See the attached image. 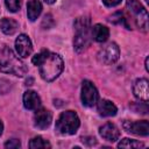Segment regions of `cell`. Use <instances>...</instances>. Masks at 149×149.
Returning <instances> with one entry per match:
<instances>
[{
  "label": "cell",
  "instance_id": "2",
  "mask_svg": "<svg viewBox=\"0 0 149 149\" xmlns=\"http://www.w3.org/2000/svg\"><path fill=\"white\" fill-rule=\"evenodd\" d=\"M0 71L5 73H12L15 76L22 77L27 73V68L24 63L10 49H5L1 52Z\"/></svg>",
  "mask_w": 149,
  "mask_h": 149
},
{
  "label": "cell",
  "instance_id": "3",
  "mask_svg": "<svg viewBox=\"0 0 149 149\" xmlns=\"http://www.w3.org/2000/svg\"><path fill=\"white\" fill-rule=\"evenodd\" d=\"M79 118L73 111L63 112L56 121V130L63 135H72L79 128Z\"/></svg>",
  "mask_w": 149,
  "mask_h": 149
},
{
  "label": "cell",
  "instance_id": "9",
  "mask_svg": "<svg viewBox=\"0 0 149 149\" xmlns=\"http://www.w3.org/2000/svg\"><path fill=\"white\" fill-rule=\"evenodd\" d=\"M123 128L127 132H130L135 135H140V136H147L149 134V123L146 120L142 121H126L123 123Z\"/></svg>",
  "mask_w": 149,
  "mask_h": 149
},
{
  "label": "cell",
  "instance_id": "1",
  "mask_svg": "<svg viewBox=\"0 0 149 149\" xmlns=\"http://www.w3.org/2000/svg\"><path fill=\"white\" fill-rule=\"evenodd\" d=\"M33 63L38 66L41 77L47 81L55 80L63 71V59L59 55L48 50H42L33 57Z\"/></svg>",
  "mask_w": 149,
  "mask_h": 149
},
{
  "label": "cell",
  "instance_id": "4",
  "mask_svg": "<svg viewBox=\"0 0 149 149\" xmlns=\"http://www.w3.org/2000/svg\"><path fill=\"white\" fill-rule=\"evenodd\" d=\"M127 9L135 16L136 26L140 27L143 31H147L148 28V13L144 7L140 3L139 0H127Z\"/></svg>",
  "mask_w": 149,
  "mask_h": 149
},
{
  "label": "cell",
  "instance_id": "20",
  "mask_svg": "<svg viewBox=\"0 0 149 149\" xmlns=\"http://www.w3.org/2000/svg\"><path fill=\"white\" fill-rule=\"evenodd\" d=\"M74 29L77 30H83V29H88L90 28V19L87 16H80L74 21Z\"/></svg>",
  "mask_w": 149,
  "mask_h": 149
},
{
  "label": "cell",
  "instance_id": "18",
  "mask_svg": "<svg viewBox=\"0 0 149 149\" xmlns=\"http://www.w3.org/2000/svg\"><path fill=\"white\" fill-rule=\"evenodd\" d=\"M29 148L31 149H40V148H50V143L47 140H43L41 136H36L30 140Z\"/></svg>",
  "mask_w": 149,
  "mask_h": 149
},
{
  "label": "cell",
  "instance_id": "22",
  "mask_svg": "<svg viewBox=\"0 0 149 149\" xmlns=\"http://www.w3.org/2000/svg\"><path fill=\"white\" fill-rule=\"evenodd\" d=\"M20 146H21V143H20V141L16 140V139H12V140H9V141H7V142L5 143V147L8 148V149H16V148H19Z\"/></svg>",
  "mask_w": 149,
  "mask_h": 149
},
{
  "label": "cell",
  "instance_id": "7",
  "mask_svg": "<svg viewBox=\"0 0 149 149\" xmlns=\"http://www.w3.org/2000/svg\"><path fill=\"white\" fill-rule=\"evenodd\" d=\"M91 33L90 28L88 29H83V30H77V34L73 40V47L77 52H83L87 49L91 42Z\"/></svg>",
  "mask_w": 149,
  "mask_h": 149
},
{
  "label": "cell",
  "instance_id": "13",
  "mask_svg": "<svg viewBox=\"0 0 149 149\" xmlns=\"http://www.w3.org/2000/svg\"><path fill=\"white\" fill-rule=\"evenodd\" d=\"M23 105L27 109H37L41 106L40 95L35 91H27L23 94Z\"/></svg>",
  "mask_w": 149,
  "mask_h": 149
},
{
  "label": "cell",
  "instance_id": "10",
  "mask_svg": "<svg viewBox=\"0 0 149 149\" xmlns=\"http://www.w3.org/2000/svg\"><path fill=\"white\" fill-rule=\"evenodd\" d=\"M133 93L137 99H140L142 101H147L149 99V83H148V80L146 78L137 79L133 85Z\"/></svg>",
  "mask_w": 149,
  "mask_h": 149
},
{
  "label": "cell",
  "instance_id": "19",
  "mask_svg": "<svg viewBox=\"0 0 149 149\" xmlns=\"http://www.w3.org/2000/svg\"><path fill=\"white\" fill-rule=\"evenodd\" d=\"M119 148H142L144 144L142 142H139L136 140H130V139H123L122 141L119 142L118 144Z\"/></svg>",
  "mask_w": 149,
  "mask_h": 149
},
{
  "label": "cell",
  "instance_id": "24",
  "mask_svg": "<svg viewBox=\"0 0 149 149\" xmlns=\"http://www.w3.org/2000/svg\"><path fill=\"white\" fill-rule=\"evenodd\" d=\"M2 129H3V125H2V122H1V120H0V135L2 134Z\"/></svg>",
  "mask_w": 149,
  "mask_h": 149
},
{
  "label": "cell",
  "instance_id": "6",
  "mask_svg": "<svg viewBox=\"0 0 149 149\" xmlns=\"http://www.w3.org/2000/svg\"><path fill=\"white\" fill-rule=\"evenodd\" d=\"M119 55H120L119 47L115 43H108L99 51L98 59L104 64H113L119 59Z\"/></svg>",
  "mask_w": 149,
  "mask_h": 149
},
{
  "label": "cell",
  "instance_id": "26",
  "mask_svg": "<svg viewBox=\"0 0 149 149\" xmlns=\"http://www.w3.org/2000/svg\"><path fill=\"white\" fill-rule=\"evenodd\" d=\"M146 69H147V71H149V69H148V58L146 59Z\"/></svg>",
  "mask_w": 149,
  "mask_h": 149
},
{
  "label": "cell",
  "instance_id": "5",
  "mask_svg": "<svg viewBox=\"0 0 149 149\" xmlns=\"http://www.w3.org/2000/svg\"><path fill=\"white\" fill-rule=\"evenodd\" d=\"M81 102L83 105L87 106V107H92L98 102V91L97 87L94 86V84L90 80H84L83 85H81Z\"/></svg>",
  "mask_w": 149,
  "mask_h": 149
},
{
  "label": "cell",
  "instance_id": "8",
  "mask_svg": "<svg viewBox=\"0 0 149 149\" xmlns=\"http://www.w3.org/2000/svg\"><path fill=\"white\" fill-rule=\"evenodd\" d=\"M15 49H16L17 55L21 58H26V57L30 56V54L33 51V44H31L30 38L24 34L19 35V37L15 41Z\"/></svg>",
  "mask_w": 149,
  "mask_h": 149
},
{
  "label": "cell",
  "instance_id": "25",
  "mask_svg": "<svg viewBox=\"0 0 149 149\" xmlns=\"http://www.w3.org/2000/svg\"><path fill=\"white\" fill-rule=\"evenodd\" d=\"M44 1H45L47 3H54V2L56 1V0H44Z\"/></svg>",
  "mask_w": 149,
  "mask_h": 149
},
{
  "label": "cell",
  "instance_id": "23",
  "mask_svg": "<svg viewBox=\"0 0 149 149\" xmlns=\"http://www.w3.org/2000/svg\"><path fill=\"white\" fill-rule=\"evenodd\" d=\"M102 2L107 6V7H114L116 5H119L121 2V0H102Z\"/></svg>",
  "mask_w": 149,
  "mask_h": 149
},
{
  "label": "cell",
  "instance_id": "12",
  "mask_svg": "<svg viewBox=\"0 0 149 149\" xmlns=\"http://www.w3.org/2000/svg\"><path fill=\"white\" fill-rule=\"evenodd\" d=\"M51 113L44 108H37L34 114V123L37 128L44 129L50 126L51 123Z\"/></svg>",
  "mask_w": 149,
  "mask_h": 149
},
{
  "label": "cell",
  "instance_id": "21",
  "mask_svg": "<svg viewBox=\"0 0 149 149\" xmlns=\"http://www.w3.org/2000/svg\"><path fill=\"white\" fill-rule=\"evenodd\" d=\"M5 3L8 8V10L15 13L20 9V6H21V0H5Z\"/></svg>",
  "mask_w": 149,
  "mask_h": 149
},
{
  "label": "cell",
  "instance_id": "11",
  "mask_svg": "<svg viewBox=\"0 0 149 149\" xmlns=\"http://www.w3.org/2000/svg\"><path fill=\"white\" fill-rule=\"evenodd\" d=\"M99 134L102 139H105L107 141H111V142H115L120 137L119 128L114 123H111V122H107L104 126H101L99 128Z\"/></svg>",
  "mask_w": 149,
  "mask_h": 149
},
{
  "label": "cell",
  "instance_id": "15",
  "mask_svg": "<svg viewBox=\"0 0 149 149\" xmlns=\"http://www.w3.org/2000/svg\"><path fill=\"white\" fill-rule=\"evenodd\" d=\"M91 36L93 37L94 41L101 43V42H105L108 38L109 30H108L107 27L98 23V24H95V26L92 27V29H91Z\"/></svg>",
  "mask_w": 149,
  "mask_h": 149
},
{
  "label": "cell",
  "instance_id": "17",
  "mask_svg": "<svg viewBox=\"0 0 149 149\" xmlns=\"http://www.w3.org/2000/svg\"><path fill=\"white\" fill-rule=\"evenodd\" d=\"M17 27H19L17 22H16L15 20H13V19L5 17V19H2V20L0 21V28H1V30H2L6 35H12V34H14V33L16 31Z\"/></svg>",
  "mask_w": 149,
  "mask_h": 149
},
{
  "label": "cell",
  "instance_id": "16",
  "mask_svg": "<svg viewBox=\"0 0 149 149\" xmlns=\"http://www.w3.org/2000/svg\"><path fill=\"white\" fill-rule=\"evenodd\" d=\"M42 12V3L38 0H29L27 3V15L30 21H35Z\"/></svg>",
  "mask_w": 149,
  "mask_h": 149
},
{
  "label": "cell",
  "instance_id": "14",
  "mask_svg": "<svg viewBox=\"0 0 149 149\" xmlns=\"http://www.w3.org/2000/svg\"><path fill=\"white\" fill-rule=\"evenodd\" d=\"M116 106L106 99H102L98 104V112L102 116H114L116 114Z\"/></svg>",
  "mask_w": 149,
  "mask_h": 149
}]
</instances>
